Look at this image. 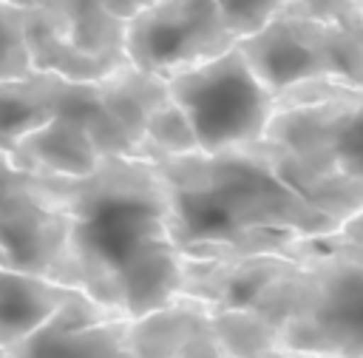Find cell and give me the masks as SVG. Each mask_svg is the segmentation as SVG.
I'll return each instance as SVG.
<instances>
[{"label": "cell", "mask_w": 363, "mask_h": 358, "mask_svg": "<svg viewBox=\"0 0 363 358\" xmlns=\"http://www.w3.org/2000/svg\"><path fill=\"white\" fill-rule=\"evenodd\" d=\"M164 82L190 125L196 148L204 153L264 139L278 105L275 94L250 65L241 40L230 51L179 71Z\"/></svg>", "instance_id": "obj_7"}, {"label": "cell", "mask_w": 363, "mask_h": 358, "mask_svg": "<svg viewBox=\"0 0 363 358\" xmlns=\"http://www.w3.org/2000/svg\"><path fill=\"white\" fill-rule=\"evenodd\" d=\"M37 179L65 219L71 290L128 315L164 310L182 298L184 259L153 162L111 156L85 176Z\"/></svg>", "instance_id": "obj_3"}, {"label": "cell", "mask_w": 363, "mask_h": 358, "mask_svg": "<svg viewBox=\"0 0 363 358\" xmlns=\"http://www.w3.org/2000/svg\"><path fill=\"white\" fill-rule=\"evenodd\" d=\"M3 355H6V349H0V358H3Z\"/></svg>", "instance_id": "obj_17"}, {"label": "cell", "mask_w": 363, "mask_h": 358, "mask_svg": "<svg viewBox=\"0 0 363 358\" xmlns=\"http://www.w3.org/2000/svg\"><path fill=\"white\" fill-rule=\"evenodd\" d=\"M275 99L269 139L326 173L363 185V85L306 82Z\"/></svg>", "instance_id": "obj_8"}, {"label": "cell", "mask_w": 363, "mask_h": 358, "mask_svg": "<svg viewBox=\"0 0 363 358\" xmlns=\"http://www.w3.org/2000/svg\"><path fill=\"white\" fill-rule=\"evenodd\" d=\"M31 71L34 65L26 40V11L11 0H0V85Z\"/></svg>", "instance_id": "obj_13"}, {"label": "cell", "mask_w": 363, "mask_h": 358, "mask_svg": "<svg viewBox=\"0 0 363 358\" xmlns=\"http://www.w3.org/2000/svg\"><path fill=\"white\" fill-rule=\"evenodd\" d=\"M65 239V219L40 179L0 151V261L68 287Z\"/></svg>", "instance_id": "obj_11"}, {"label": "cell", "mask_w": 363, "mask_h": 358, "mask_svg": "<svg viewBox=\"0 0 363 358\" xmlns=\"http://www.w3.org/2000/svg\"><path fill=\"white\" fill-rule=\"evenodd\" d=\"M286 358H323V355H295V352H286Z\"/></svg>", "instance_id": "obj_16"}, {"label": "cell", "mask_w": 363, "mask_h": 358, "mask_svg": "<svg viewBox=\"0 0 363 358\" xmlns=\"http://www.w3.org/2000/svg\"><path fill=\"white\" fill-rule=\"evenodd\" d=\"M26 11V40L34 71L68 80H99L122 65L125 20L102 0H11Z\"/></svg>", "instance_id": "obj_9"}, {"label": "cell", "mask_w": 363, "mask_h": 358, "mask_svg": "<svg viewBox=\"0 0 363 358\" xmlns=\"http://www.w3.org/2000/svg\"><path fill=\"white\" fill-rule=\"evenodd\" d=\"M153 165L164 182L173 242L187 261L286 253L363 213L360 182L326 173L269 136L218 153H170Z\"/></svg>", "instance_id": "obj_1"}, {"label": "cell", "mask_w": 363, "mask_h": 358, "mask_svg": "<svg viewBox=\"0 0 363 358\" xmlns=\"http://www.w3.org/2000/svg\"><path fill=\"white\" fill-rule=\"evenodd\" d=\"M147 3H153V0H102V6L111 14L122 17V20H128L130 14H136ZM218 3H221L224 14H227L233 31L238 37H250L269 20V14L278 9L281 0H218Z\"/></svg>", "instance_id": "obj_14"}, {"label": "cell", "mask_w": 363, "mask_h": 358, "mask_svg": "<svg viewBox=\"0 0 363 358\" xmlns=\"http://www.w3.org/2000/svg\"><path fill=\"white\" fill-rule=\"evenodd\" d=\"M3 358H9V355H3Z\"/></svg>", "instance_id": "obj_19"}, {"label": "cell", "mask_w": 363, "mask_h": 358, "mask_svg": "<svg viewBox=\"0 0 363 358\" xmlns=\"http://www.w3.org/2000/svg\"><path fill=\"white\" fill-rule=\"evenodd\" d=\"M357 6H360V9H363V0H357Z\"/></svg>", "instance_id": "obj_18"}, {"label": "cell", "mask_w": 363, "mask_h": 358, "mask_svg": "<svg viewBox=\"0 0 363 358\" xmlns=\"http://www.w3.org/2000/svg\"><path fill=\"white\" fill-rule=\"evenodd\" d=\"M252 358H286V352L284 349H264V352H258V355H252Z\"/></svg>", "instance_id": "obj_15"}, {"label": "cell", "mask_w": 363, "mask_h": 358, "mask_svg": "<svg viewBox=\"0 0 363 358\" xmlns=\"http://www.w3.org/2000/svg\"><path fill=\"white\" fill-rule=\"evenodd\" d=\"M9 358H233L213 310L179 298L164 310L128 315L74 293L43 327L6 349Z\"/></svg>", "instance_id": "obj_5"}, {"label": "cell", "mask_w": 363, "mask_h": 358, "mask_svg": "<svg viewBox=\"0 0 363 358\" xmlns=\"http://www.w3.org/2000/svg\"><path fill=\"white\" fill-rule=\"evenodd\" d=\"M241 48L275 97L306 82L363 85V9L357 0H281Z\"/></svg>", "instance_id": "obj_6"}, {"label": "cell", "mask_w": 363, "mask_h": 358, "mask_svg": "<svg viewBox=\"0 0 363 358\" xmlns=\"http://www.w3.org/2000/svg\"><path fill=\"white\" fill-rule=\"evenodd\" d=\"M238 40L218 0H153L125 20L128 63L159 80L201 65Z\"/></svg>", "instance_id": "obj_10"}, {"label": "cell", "mask_w": 363, "mask_h": 358, "mask_svg": "<svg viewBox=\"0 0 363 358\" xmlns=\"http://www.w3.org/2000/svg\"><path fill=\"white\" fill-rule=\"evenodd\" d=\"M167 82L130 63L99 80L31 71L0 85V151L37 176H85L111 156H142Z\"/></svg>", "instance_id": "obj_4"}, {"label": "cell", "mask_w": 363, "mask_h": 358, "mask_svg": "<svg viewBox=\"0 0 363 358\" xmlns=\"http://www.w3.org/2000/svg\"><path fill=\"white\" fill-rule=\"evenodd\" d=\"M182 298L213 310L233 358L264 349L363 358V233L352 222L323 239L230 261H187Z\"/></svg>", "instance_id": "obj_2"}, {"label": "cell", "mask_w": 363, "mask_h": 358, "mask_svg": "<svg viewBox=\"0 0 363 358\" xmlns=\"http://www.w3.org/2000/svg\"><path fill=\"white\" fill-rule=\"evenodd\" d=\"M77 290L0 261V349L14 347L43 327Z\"/></svg>", "instance_id": "obj_12"}]
</instances>
